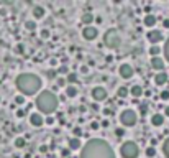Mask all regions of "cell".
Segmentation results:
<instances>
[{
    "instance_id": "6da1fadb",
    "label": "cell",
    "mask_w": 169,
    "mask_h": 158,
    "mask_svg": "<svg viewBox=\"0 0 169 158\" xmlns=\"http://www.w3.org/2000/svg\"><path fill=\"white\" fill-rule=\"evenodd\" d=\"M79 158H115V151L109 142L102 138H90L82 147Z\"/></svg>"
},
{
    "instance_id": "7a4b0ae2",
    "label": "cell",
    "mask_w": 169,
    "mask_h": 158,
    "mask_svg": "<svg viewBox=\"0 0 169 158\" xmlns=\"http://www.w3.org/2000/svg\"><path fill=\"white\" fill-rule=\"evenodd\" d=\"M17 87L21 92V96H33L35 92H38L41 89V79L36 74L31 73H23L17 77Z\"/></svg>"
},
{
    "instance_id": "3957f363",
    "label": "cell",
    "mask_w": 169,
    "mask_h": 158,
    "mask_svg": "<svg viewBox=\"0 0 169 158\" xmlns=\"http://www.w3.org/2000/svg\"><path fill=\"white\" fill-rule=\"evenodd\" d=\"M36 107L41 110L43 114H53L58 109V97L50 91H44L38 96L36 99Z\"/></svg>"
},
{
    "instance_id": "277c9868",
    "label": "cell",
    "mask_w": 169,
    "mask_h": 158,
    "mask_svg": "<svg viewBox=\"0 0 169 158\" xmlns=\"http://www.w3.org/2000/svg\"><path fill=\"white\" fill-rule=\"evenodd\" d=\"M120 153L123 158H136L138 153H140V148L135 142H125L120 148Z\"/></svg>"
},
{
    "instance_id": "5b68a950",
    "label": "cell",
    "mask_w": 169,
    "mask_h": 158,
    "mask_svg": "<svg viewBox=\"0 0 169 158\" xmlns=\"http://www.w3.org/2000/svg\"><path fill=\"white\" fill-rule=\"evenodd\" d=\"M120 122H122V125L125 127H133L135 123H136V112L135 110H123V112L120 114Z\"/></svg>"
},
{
    "instance_id": "8992f818",
    "label": "cell",
    "mask_w": 169,
    "mask_h": 158,
    "mask_svg": "<svg viewBox=\"0 0 169 158\" xmlns=\"http://www.w3.org/2000/svg\"><path fill=\"white\" fill-rule=\"evenodd\" d=\"M105 45L109 46V48H118L120 46V36L118 33L115 32V30H109V32L105 33Z\"/></svg>"
},
{
    "instance_id": "52a82bcc",
    "label": "cell",
    "mask_w": 169,
    "mask_h": 158,
    "mask_svg": "<svg viewBox=\"0 0 169 158\" xmlns=\"http://www.w3.org/2000/svg\"><path fill=\"white\" fill-rule=\"evenodd\" d=\"M146 38H148V41L151 43V45H158L159 41H162V33L159 32V30H149L148 33H146Z\"/></svg>"
},
{
    "instance_id": "ba28073f",
    "label": "cell",
    "mask_w": 169,
    "mask_h": 158,
    "mask_svg": "<svg viewBox=\"0 0 169 158\" xmlns=\"http://www.w3.org/2000/svg\"><path fill=\"white\" fill-rule=\"evenodd\" d=\"M133 66L131 64H128V63H123L122 66H120V76L123 77V79H130L131 76H133Z\"/></svg>"
},
{
    "instance_id": "9c48e42d",
    "label": "cell",
    "mask_w": 169,
    "mask_h": 158,
    "mask_svg": "<svg viewBox=\"0 0 169 158\" xmlns=\"http://www.w3.org/2000/svg\"><path fill=\"white\" fill-rule=\"evenodd\" d=\"M92 97H94L95 101H105L107 99V91L103 87H100V86H97V87L92 89Z\"/></svg>"
},
{
    "instance_id": "30bf717a",
    "label": "cell",
    "mask_w": 169,
    "mask_h": 158,
    "mask_svg": "<svg viewBox=\"0 0 169 158\" xmlns=\"http://www.w3.org/2000/svg\"><path fill=\"white\" fill-rule=\"evenodd\" d=\"M97 35H99V32H97V28H94V26H85L84 30H82V36H84L85 40H95L97 38Z\"/></svg>"
},
{
    "instance_id": "8fae6325",
    "label": "cell",
    "mask_w": 169,
    "mask_h": 158,
    "mask_svg": "<svg viewBox=\"0 0 169 158\" xmlns=\"http://www.w3.org/2000/svg\"><path fill=\"white\" fill-rule=\"evenodd\" d=\"M30 122H31V125H35V127H41L43 123H44V119H43L39 114H31V115H30Z\"/></svg>"
},
{
    "instance_id": "7c38bea8",
    "label": "cell",
    "mask_w": 169,
    "mask_h": 158,
    "mask_svg": "<svg viewBox=\"0 0 169 158\" xmlns=\"http://www.w3.org/2000/svg\"><path fill=\"white\" fill-rule=\"evenodd\" d=\"M151 66H153V69H158V71H162L164 69V61L161 60V58H151Z\"/></svg>"
},
{
    "instance_id": "4fadbf2b",
    "label": "cell",
    "mask_w": 169,
    "mask_h": 158,
    "mask_svg": "<svg viewBox=\"0 0 169 158\" xmlns=\"http://www.w3.org/2000/svg\"><path fill=\"white\" fill-rule=\"evenodd\" d=\"M154 82L158 86H164L166 82H168V74L164 73V71H161L159 74H156V77H154Z\"/></svg>"
},
{
    "instance_id": "5bb4252c",
    "label": "cell",
    "mask_w": 169,
    "mask_h": 158,
    "mask_svg": "<svg viewBox=\"0 0 169 158\" xmlns=\"http://www.w3.org/2000/svg\"><path fill=\"white\" fill-rule=\"evenodd\" d=\"M151 123L154 127H161L162 123H164V117H162L161 114H154V115L151 117Z\"/></svg>"
},
{
    "instance_id": "9a60e30c",
    "label": "cell",
    "mask_w": 169,
    "mask_h": 158,
    "mask_svg": "<svg viewBox=\"0 0 169 158\" xmlns=\"http://www.w3.org/2000/svg\"><path fill=\"white\" fill-rule=\"evenodd\" d=\"M128 92H130L133 97L138 99V97H141V96H143V87H141V86H133V87H131Z\"/></svg>"
},
{
    "instance_id": "2e32d148",
    "label": "cell",
    "mask_w": 169,
    "mask_h": 158,
    "mask_svg": "<svg viewBox=\"0 0 169 158\" xmlns=\"http://www.w3.org/2000/svg\"><path fill=\"white\" fill-rule=\"evenodd\" d=\"M144 25H146V26H154L156 25V17L151 15V13H148L146 17H144Z\"/></svg>"
},
{
    "instance_id": "e0dca14e",
    "label": "cell",
    "mask_w": 169,
    "mask_h": 158,
    "mask_svg": "<svg viewBox=\"0 0 169 158\" xmlns=\"http://www.w3.org/2000/svg\"><path fill=\"white\" fill-rule=\"evenodd\" d=\"M33 17L35 18H43L44 17V8L39 7V5H36V7L33 8Z\"/></svg>"
},
{
    "instance_id": "ac0fdd59",
    "label": "cell",
    "mask_w": 169,
    "mask_h": 158,
    "mask_svg": "<svg viewBox=\"0 0 169 158\" xmlns=\"http://www.w3.org/2000/svg\"><path fill=\"white\" fill-rule=\"evenodd\" d=\"M81 148V140L79 138H71L69 140V150H79Z\"/></svg>"
},
{
    "instance_id": "d6986e66",
    "label": "cell",
    "mask_w": 169,
    "mask_h": 158,
    "mask_svg": "<svg viewBox=\"0 0 169 158\" xmlns=\"http://www.w3.org/2000/svg\"><path fill=\"white\" fill-rule=\"evenodd\" d=\"M77 87H76V86H67L66 87V96L67 97H76V96H77Z\"/></svg>"
},
{
    "instance_id": "ffe728a7",
    "label": "cell",
    "mask_w": 169,
    "mask_h": 158,
    "mask_svg": "<svg viewBox=\"0 0 169 158\" xmlns=\"http://www.w3.org/2000/svg\"><path fill=\"white\" fill-rule=\"evenodd\" d=\"M92 21H94V15L92 13H84L82 15V23L84 25H90Z\"/></svg>"
},
{
    "instance_id": "44dd1931",
    "label": "cell",
    "mask_w": 169,
    "mask_h": 158,
    "mask_svg": "<svg viewBox=\"0 0 169 158\" xmlns=\"http://www.w3.org/2000/svg\"><path fill=\"white\" fill-rule=\"evenodd\" d=\"M159 46H154V45H151V48H149V54H151V58H156L159 54Z\"/></svg>"
},
{
    "instance_id": "7402d4cb",
    "label": "cell",
    "mask_w": 169,
    "mask_h": 158,
    "mask_svg": "<svg viewBox=\"0 0 169 158\" xmlns=\"http://www.w3.org/2000/svg\"><path fill=\"white\" fill-rule=\"evenodd\" d=\"M117 96H118V97H127L128 96V89L127 87H123V86H122V87H118V92H117Z\"/></svg>"
},
{
    "instance_id": "603a6c76",
    "label": "cell",
    "mask_w": 169,
    "mask_h": 158,
    "mask_svg": "<svg viewBox=\"0 0 169 158\" xmlns=\"http://www.w3.org/2000/svg\"><path fill=\"white\" fill-rule=\"evenodd\" d=\"M144 153H146V157H148V158H153V157H156V150H154V147H148V148H146V151H144Z\"/></svg>"
},
{
    "instance_id": "cb8c5ba5",
    "label": "cell",
    "mask_w": 169,
    "mask_h": 158,
    "mask_svg": "<svg viewBox=\"0 0 169 158\" xmlns=\"http://www.w3.org/2000/svg\"><path fill=\"white\" fill-rule=\"evenodd\" d=\"M162 151H164V155L169 158V137L166 138V142L162 143Z\"/></svg>"
},
{
    "instance_id": "d4e9b609",
    "label": "cell",
    "mask_w": 169,
    "mask_h": 158,
    "mask_svg": "<svg viewBox=\"0 0 169 158\" xmlns=\"http://www.w3.org/2000/svg\"><path fill=\"white\" fill-rule=\"evenodd\" d=\"M66 82H77V76H76L74 73H69L66 77Z\"/></svg>"
},
{
    "instance_id": "484cf974",
    "label": "cell",
    "mask_w": 169,
    "mask_h": 158,
    "mask_svg": "<svg viewBox=\"0 0 169 158\" xmlns=\"http://www.w3.org/2000/svg\"><path fill=\"white\" fill-rule=\"evenodd\" d=\"M25 145H26L25 138H17V140H15V147H17V148H23Z\"/></svg>"
},
{
    "instance_id": "4316f807",
    "label": "cell",
    "mask_w": 169,
    "mask_h": 158,
    "mask_svg": "<svg viewBox=\"0 0 169 158\" xmlns=\"http://www.w3.org/2000/svg\"><path fill=\"white\" fill-rule=\"evenodd\" d=\"M58 73H59V74H66V76H67V74H69V68H67V66H59V68H58Z\"/></svg>"
},
{
    "instance_id": "83f0119b",
    "label": "cell",
    "mask_w": 169,
    "mask_h": 158,
    "mask_svg": "<svg viewBox=\"0 0 169 158\" xmlns=\"http://www.w3.org/2000/svg\"><path fill=\"white\" fill-rule=\"evenodd\" d=\"M72 132H74V138H79L82 135V129H81V127H74Z\"/></svg>"
},
{
    "instance_id": "f1b7e54d",
    "label": "cell",
    "mask_w": 169,
    "mask_h": 158,
    "mask_svg": "<svg viewBox=\"0 0 169 158\" xmlns=\"http://www.w3.org/2000/svg\"><path fill=\"white\" fill-rule=\"evenodd\" d=\"M15 104L23 105V104H25V97H23V96H17V97H15Z\"/></svg>"
},
{
    "instance_id": "f546056e",
    "label": "cell",
    "mask_w": 169,
    "mask_h": 158,
    "mask_svg": "<svg viewBox=\"0 0 169 158\" xmlns=\"http://www.w3.org/2000/svg\"><path fill=\"white\" fill-rule=\"evenodd\" d=\"M164 54H166V60L169 61V38L166 40V45H164Z\"/></svg>"
},
{
    "instance_id": "4dcf8cb0",
    "label": "cell",
    "mask_w": 169,
    "mask_h": 158,
    "mask_svg": "<svg viewBox=\"0 0 169 158\" xmlns=\"http://www.w3.org/2000/svg\"><path fill=\"white\" fill-rule=\"evenodd\" d=\"M25 26H26V28L30 30V32H31V30H35L36 23H35V21H26V23H25Z\"/></svg>"
},
{
    "instance_id": "1f68e13d",
    "label": "cell",
    "mask_w": 169,
    "mask_h": 158,
    "mask_svg": "<svg viewBox=\"0 0 169 158\" xmlns=\"http://www.w3.org/2000/svg\"><path fill=\"white\" fill-rule=\"evenodd\" d=\"M66 84H67V82H66L64 77H58V86H59V87H64Z\"/></svg>"
},
{
    "instance_id": "d6a6232c",
    "label": "cell",
    "mask_w": 169,
    "mask_h": 158,
    "mask_svg": "<svg viewBox=\"0 0 169 158\" xmlns=\"http://www.w3.org/2000/svg\"><path fill=\"white\" fill-rule=\"evenodd\" d=\"M46 76L50 77V79H54V77H56V71H53V69L46 71Z\"/></svg>"
},
{
    "instance_id": "836d02e7",
    "label": "cell",
    "mask_w": 169,
    "mask_h": 158,
    "mask_svg": "<svg viewBox=\"0 0 169 158\" xmlns=\"http://www.w3.org/2000/svg\"><path fill=\"white\" fill-rule=\"evenodd\" d=\"M161 99L162 101H169V91H162L161 92Z\"/></svg>"
},
{
    "instance_id": "e575fe53",
    "label": "cell",
    "mask_w": 169,
    "mask_h": 158,
    "mask_svg": "<svg viewBox=\"0 0 169 158\" xmlns=\"http://www.w3.org/2000/svg\"><path fill=\"white\" fill-rule=\"evenodd\" d=\"M123 134H125L123 129H115V135H117V137H123Z\"/></svg>"
},
{
    "instance_id": "d590c367",
    "label": "cell",
    "mask_w": 169,
    "mask_h": 158,
    "mask_svg": "<svg viewBox=\"0 0 169 158\" xmlns=\"http://www.w3.org/2000/svg\"><path fill=\"white\" fill-rule=\"evenodd\" d=\"M44 122L48 123V125H53V123H54V119H53V117H48V119H44Z\"/></svg>"
},
{
    "instance_id": "8d00e7d4",
    "label": "cell",
    "mask_w": 169,
    "mask_h": 158,
    "mask_svg": "<svg viewBox=\"0 0 169 158\" xmlns=\"http://www.w3.org/2000/svg\"><path fill=\"white\" fill-rule=\"evenodd\" d=\"M140 112L143 114V115H144L146 112H148V109H146V105H140Z\"/></svg>"
},
{
    "instance_id": "74e56055",
    "label": "cell",
    "mask_w": 169,
    "mask_h": 158,
    "mask_svg": "<svg viewBox=\"0 0 169 158\" xmlns=\"http://www.w3.org/2000/svg\"><path fill=\"white\" fill-rule=\"evenodd\" d=\"M162 26H164V28H169V18H164V20H162Z\"/></svg>"
},
{
    "instance_id": "f35d334b",
    "label": "cell",
    "mask_w": 169,
    "mask_h": 158,
    "mask_svg": "<svg viewBox=\"0 0 169 158\" xmlns=\"http://www.w3.org/2000/svg\"><path fill=\"white\" fill-rule=\"evenodd\" d=\"M25 114H26V112H25L23 109H18V110H17V115H18V117H23Z\"/></svg>"
},
{
    "instance_id": "ab89813d",
    "label": "cell",
    "mask_w": 169,
    "mask_h": 158,
    "mask_svg": "<svg viewBox=\"0 0 169 158\" xmlns=\"http://www.w3.org/2000/svg\"><path fill=\"white\" fill-rule=\"evenodd\" d=\"M41 36H43V38H48V36H50V32H48V30H43Z\"/></svg>"
},
{
    "instance_id": "60d3db41",
    "label": "cell",
    "mask_w": 169,
    "mask_h": 158,
    "mask_svg": "<svg viewBox=\"0 0 169 158\" xmlns=\"http://www.w3.org/2000/svg\"><path fill=\"white\" fill-rule=\"evenodd\" d=\"M99 122H92V129H94V130H97V129H99Z\"/></svg>"
},
{
    "instance_id": "b9f144b4",
    "label": "cell",
    "mask_w": 169,
    "mask_h": 158,
    "mask_svg": "<svg viewBox=\"0 0 169 158\" xmlns=\"http://www.w3.org/2000/svg\"><path fill=\"white\" fill-rule=\"evenodd\" d=\"M94 20L97 21V23H99V25H100V23H102V21H103V20H102V17H95Z\"/></svg>"
},
{
    "instance_id": "7bdbcfd3",
    "label": "cell",
    "mask_w": 169,
    "mask_h": 158,
    "mask_svg": "<svg viewBox=\"0 0 169 158\" xmlns=\"http://www.w3.org/2000/svg\"><path fill=\"white\" fill-rule=\"evenodd\" d=\"M23 49H25V48H23L21 45H18V46H17V51H18V53H23Z\"/></svg>"
},
{
    "instance_id": "ee69618b",
    "label": "cell",
    "mask_w": 169,
    "mask_h": 158,
    "mask_svg": "<svg viewBox=\"0 0 169 158\" xmlns=\"http://www.w3.org/2000/svg\"><path fill=\"white\" fill-rule=\"evenodd\" d=\"M81 71H82V73H84V74H85V73H89V68H85V66H82V68H81Z\"/></svg>"
},
{
    "instance_id": "f6af8a7d",
    "label": "cell",
    "mask_w": 169,
    "mask_h": 158,
    "mask_svg": "<svg viewBox=\"0 0 169 158\" xmlns=\"http://www.w3.org/2000/svg\"><path fill=\"white\" fill-rule=\"evenodd\" d=\"M61 153H63V157H67V155H69V150H63Z\"/></svg>"
},
{
    "instance_id": "bcb514c9",
    "label": "cell",
    "mask_w": 169,
    "mask_h": 158,
    "mask_svg": "<svg viewBox=\"0 0 169 158\" xmlns=\"http://www.w3.org/2000/svg\"><path fill=\"white\" fill-rule=\"evenodd\" d=\"M164 114L169 117V105H166V109H164Z\"/></svg>"
}]
</instances>
